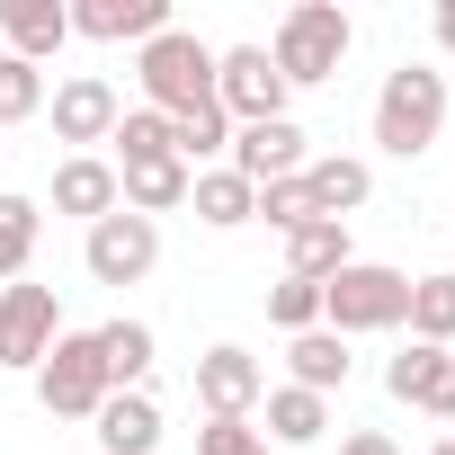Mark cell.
<instances>
[{
	"label": "cell",
	"mask_w": 455,
	"mask_h": 455,
	"mask_svg": "<svg viewBox=\"0 0 455 455\" xmlns=\"http://www.w3.org/2000/svg\"><path fill=\"white\" fill-rule=\"evenodd\" d=\"M0 54H19V63H54L63 45H72V0H0Z\"/></svg>",
	"instance_id": "4fadbf2b"
},
{
	"label": "cell",
	"mask_w": 455,
	"mask_h": 455,
	"mask_svg": "<svg viewBox=\"0 0 455 455\" xmlns=\"http://www.w3.org/2000/svg\"><path fill=\"white\" fill-rule=\"evenodd\" d=\"M116 116H125V99H116L99 72H72V81H54V143L90 152V143H108V134H116Z\"/></svg>",
	"instance_id": "8fae6325"
},
{
	"label": "cell",
	"mask_w": 455,
	"mask_h": 455,
	"mask_svg": "<svg viewBox=\"0 0 455 455\" xmlns=\"http://www.w3.org/2000/svg\"><path fill=\"white\" fill-rule=\"evenodd\" d=\"M286 366H295V384H304V393H322V402H331V393H348V375H357V357H348V339H339V331H295V339H286Z\"/></svg>",
	"instance_id": "d6986e66"
},
{
	"label": "cell",
	"mask_w": 455,
	"mask_h": 455,
	"mask_svg": "<svg viewBox=\"0 0 455 455\" xmlns=\"http://www.w3.org/2000/svg\"><path fill=\"white\" fill-rule=\"evenodd\" d=\"M339 455H402V446H393L384 428H348V437H339Z\"/></svg>",
	"instance_id": "1f68e13d"
},
{
	"label": "cell",
	"mask_w": 455,
	"mask_h": 455,
	"mask_svg": "<svg viewBox=\"0 0 455 455\" xmlns=\"http://www.w3.org/2000/svg\"><path fill=\"white\" fill-rule=\"evenodd\" d=\"M90 428H99L108 455H152V446H161V402H152V393H108Z\"/></svg>",
	"instance_id": "ffe728a7"
},
{
	"label": "cell",
	"mask_w": 455,
	"mask_h": 455,
	"mask_svg": "<svg viewBox=\"0 0 455 455\" xmlns=\"http://www.w3.org/2000/svg\"><path fill=\"white\" fill-rule=\"evenodd\" d=\"M36 233H45V205H36V196H19V188H0V286H19V277H28Z\"/></svg>",
	"instance_id": "d4e9b609"
},
{
	"label": "cell",
	"mask_w": 455,
	"mask_h": 455,
	"mask_svg": "<svg viewBox=\"0 0 455 455\" xmlns=\"http://www.w3.org/2000/svg\"><path fill=\"white\" fill-rule=\"evenodd\" d=\"M437 45L455 54V0H437Z\"/></svg>",
	"instance_id": "d6a6232c"
},
{
	"label": "cell",
	"mask_w": 455,
	"mask_h": 455,
	"mask_svg": "<svg viewBox=\"0 0 455 455\" xmlns=\"http://www.w3.org/2000/svg\"><path fill=\"white\" fill-rule=\"evenodd\" d=\"M348 45H357V28H348L339 0H295L277 19V36H268V63H277L286 90H322V81H339Z\"/></svg>",
	"instance_id": "6da1fadb"
},
{
	"label": "cell",
	"mask_w": 455,
	"mask_h": 455,
	"mask_svg": "<svg viewBox=\"0 0 455 455\" xmlns=\"http://www.w3.org/2000/svg\"><path fill=\"white\" fill-rule=\"evenodd\" d=\"M54 214H81V223L116 214V161H108V152H72V161H54Z\"/></svg>",
	"instance_id": "e0dca14e"
},
{
	"label": "cell",
	"mask_w": 455,
	"mask_h": 455,
	"mask_svg": "<svg viewBox=\"0 0 455 455\" xmlns=\"http://www.w3.org/2000/svg\"><path fill=\"white\" fill-rule=\"evenodd\" d=\"M134 81H143L152 116H188V108L214 99V45L196 28H161L152 45H134Z\"/></svg>",
	"instance_id": "7a4b0ae2"
},
{
	"label": "cell",
	"mask_w": 455,
	"mask_h": 455,
	"mask_svg": "<svg viewBox=\"0 0 455 455\" xmlns=\"http://www.w3.org/2000/svg\"><path fill=\"white\" fill-rule=\"evenodd\" d=\"M28 116H45V72L0 54V125H28Z\"/></svg>",
	"instance_id": "83f0119b"
},
{
	"label": "cell",
	"mask_w": 455,
	"mask_h": 455,
	"mask_svg": "<svg viewBox=\"0 0 455 455\" xmlns=\"http://www.w3.org/2000/svg\"><path fill=\"white\" fill-rule=\"evenodd\" d=\"M402 331H411L419 348H455V277H446V268L411 277V313H402Z\"/></svg>",
	"instance_id": "cb8c5ba5"
},
{
	"label": "cell",
	"mask_w": 455,
	"mask_h": 455,
	"mask_svg": "<svg viewBox=\"0 0 455 455\" xmlns=\"http://www.w3.org/2000/svg\"><path fill=\"white\" fill-rule=\"evenodd\" d=\"M304 196H313L322 223H348V214L375 196V170H366L357 152H313V161H304Z\"/></svg>",
	"instance_id": "9a60e30c"
},
{
	"label": "cell",
	"mask_w": 455,
	"mask_h": 455,
	"mask_svg": "<svg viewBox=\"0 0 455 455\" xmlns=\"http://www.w3.org/2000/svg\"><path fill=\"white\" fill-rule=\"evenodd\" d=\"M428 455H455V437H437V446H428Z\"/></svg>",
	"instance_id": "836d02e7"
},
{
	"label": "cell",
	"mask_w": 455,
	"mask_h": 455,
	"mask_svg": "<svg viewBox=\"0 0 455 455\" xmlns=\"http://www.w3.org/2000/svg\"><path fill=\"white\" fill-rule=\"evenodd\" d=\"M259 223H268V233H304V223H313L304 179H268V188H259Z\"/></svg>",
	"instance_id": "f546056e"
},
{
	"label": "cell",
	"mask_w": 455,
	"mask_h": 455,
	"mask_svg": "<svg viewBox=\"0 0 455 455\" xmlns=\"http://www.w3.org/2000/svg\"><path fill=\"white\" fill-rule=\"evenodd\" d=\"M54 339H63V304H54V286H28V277L0 286V366L36 375Z\"/></svg>",
	"instance_id": "ba28073f"
},
{
	"label": "cell",
	"mask_w": 455,
	"mask_h": 455,
	"mask_svg": "<svg viewBox=\"0 0 455 455\" xmlns=\"http://www.w3.org/2000/svg\"><path fill=\"white\" fill-rule=\"evenodd\" d=\"M36 402H45L54 419H99V402H108V366H99V339H90V331H63V339L45 348V366H36Z\"/></svg>",
	"instance_id": "5b68a950"
},
{
	"label": "cell",
	"mask_w": 455,
	"mask_h": 455,
	"mask_svg": "<svg viewBox=\"0 0 455 455\" xmlns=\"http://www.w3.org/2000/svg\"><path fill=\"white\" fill-rule=\"evenodd\" d=\"M170 152L196 170V161H214V152H233V116H223L214 99L205 108H188V116H170Z\"/></svg>",
	"instance_id": "484cf974"
},
{
	"label": "cell",
	"mask_w": 455,
	"mask_h": 455,
	"mask_svg": "<svg viewBox=\"0 0 455 455\" xmlns=\"http://www.w3.org/2000/svg\"><path fill=\"white\" fill-rule=\"evenodd\" d=\"M188 205H196V223H214V233H242V223H259V188L251 179H233V170H196V188H188Z\"/></svg>",
	"instance_id": "44dd1931"
},
{
	"label": "cell",
	"mask_w": 455,
	"mask_h": 455,
	"mask_svg": "<svg viewBox=\"0 0 455 455\" xmlns=\"http://www.w3.org/2000/svg\"><path fill=\"white\" fill-rule=\"evenodd\" d=\"M170 28V0H72V36L90 45H152Z\"/></svg>",
	"instance_id": "5bb4252c"
},
{
	"label": "cell",
	"mask_w": 455,
	"mask_h": 455,
	"mask_svg": "<svg viewBox=\"0 0 455 455\" xmlns=\"http://www.w3.org/2000/svg\"><path fill=\"white\" fill-rule=\"evenodd\" d=\"M304 161H313V134H304L295 116L233 125V152H223V170H233V179H251V188H268V179H304Z\"/></svg>",
	"instance_id": "9c48e42d"
},
{
	"label": "cell",
	"mask_w": 455,
	"mask_h": 455,
	"mask_svg": "<svg viewBox=\"0 0 455 455\" xmlns=\"http://www.w3.org/2000/svg\"><path fill=\"white\" fill-rule=\"evenodd\" d=\"M402 313H411V277L384 268V259H348V268L322 286V331H339V339H357V331H402Z\"/></svg>",
	"instance_id": "277c9868"
},
{
	"label": "cell",
	"mask_w": 455,
	"mask_h": 455,
	"mask_svg": "<svg viewBox=\"0 0 455 455\" xmlns=\"http://www.w3.org/2000/svg\"><path fill=\"white\" fill-rule=\"evenodd\" d=\"M268 322H277L286 339H295V331H322V286H313V277H277V286H268Z\"/></svg>",
	"instance_id": "f1b7e54d"
},
{
	"label": "cell",
	"mask_w": 455,
	"mask_h": 455,
	"mask_svg": "<svg viewBox=\"0 0 455 455\" xmlns=\"http://www.w3.org/2000/svg\"><path fill=\"white\" fill-rule=\"evenodd\" d=\"M99 339V366H108V393H152V357H161V339H152V322H99L90 331Z\"/></svg>",
	"instance_id": "2e32d148"
},
{
	"label": "cell",
	"mask_w": 455,
	"mask_h": 455,
	"mask_svg": "<svg viewBox=\"0 0 455 455\" xmlns=\"http://www.w3.org/2000/svg\"><path fill=\"white\" fill-rule=\"evenodd\" d=\"M384 393L393 402H411V411H428V419H455V348H402L393 366H384Z\"/></svg>",
	"instance_id": "7c38bea8"
},
{
	"label": "cell",
	"mask_w": 455,
	"mask_h": 455,
	"mask_svg": "<svg viewBox=\"0 0 455 455\" xmlns=\"http://www.w3.org/2000/svg\"><path fill=\"white\" fill-rule=\"evenodd\" d=\"M357 251H348V223H304V233H286V277H313V286H331L339 268H348Z\"/></svg>",
	"instance_id": "603a6c76"
},
{
	"label": "cell",
	"mask_w": 455,
	"mask_h": 455,
	"mask_svg": "<svg viewBox=\"0 0 455 455\" xmlns=\"http://www.w3.org/2000/svg\"><path fill=\"white\" fill-rule=\"evenodd\" d=\"M81 268L99 277V286H143L152 268H161V223H143V214H99L90 223V242H81Z\"/></svg>",
	"instance_id": "52a82bcc"
},
{
	"label": "cell",
	"mask_w": 455,
	"mask_h": 455,
	"mask_svg": "<svg viewBox=\"0 0 455 455\" xmlns=\"http://www.w3.org/2000/svg\"><path fill=\"white\" fill-rule=\"evenodd\" d=\"M196 455H277V446H268L251 419H205V428H196Z\"/></svg>",
	"instance_id": "4dcf8cb0"
},
{
	"label": "cell",
	"mask_w": 455,
	"mask_h": 455,
	"mask_svg": "<svg viewBox=\"0 0 455 455\" xmlns=\"http://www.w3.org/2000/svg\"><path fill=\"white\" fill-rule=\"evenodd\" d=\"M108 143H116V170H143V161H179V152H170V116H152V108H125Z\"/></svg>",
	"instance_id": "4316f807"
},
{
	"label": "cell",
	"mask_w": 455,
	"mask_h": 455,
	"mask_svg": "<svg viewBox=\"0 0 455 455\" xmlns=\"http://www.w3.org/2000/svg\"><path fill=\"white\" fill-rule=\"evenodd\" d=\"M188 188H196V170H188V161H143V170H116V205H125V214H143V223L179 214V205H188Z\"/></svg>",
	"instance_id": "ac0fdd59"
},
{
	"label": "cell",
	"mask_w": 455,
	"mask_h": 455,
	"mask_svg": "<svg viewBox=\"0 0 455 455\" xmlns=\"http://www.w3.org/2000/svg\"><path fill=\"white\" fill-rule=\"evenodd\" d=\"M286 81H277V63H268V45H223L214 54V108L233 116V125H268V116H286Z\"/></svg>",
	"instance_id": "8992f818"
},
{
	"label": "cell",
	"mask_w": 455,
	"mask_h": 455,
	"mask_svg": "<svg viewBox=\"0 0 455 455\" xmlns=\"http://www.w3.org/2000/svg\"><path fill=\"white\" fill-rule=\"evenodd\" d=\"M259 411H268V428H259L268 446H322V437H331V402L304 393V384H277Z\"/></svg>",
	"instance_id": "7402d4cb"
},
{
	"label": "cell",
	"mask_w": 455,
	"mask_h": 455,
	"mask_svg": "<svg viewBox=\"0 0 455 455\" xmlns=\"http://www.w3.org/2000/svg\"><path fill=\"white\" fill-rule=\"evenodd\" d=\"M196 402H205V419H251L259 402H268V366L251 357V348H205L196 357Z\"/></svg>",
	"instance_id": "30bf717a"
},
{
	"label": "cell",
	"mask_w": 455,
	"mask_h": 455,
	"mask_svg": "<svg viewBox=\"0 0 455 455\" xmlns=\"http://www.w3.org/2000/svg\"><path fill=\"white\" fill-rule=\"evenodd\" d=\"M437 134H446V72H437V63L384 72V90H375V143H384L393 161H419Z\"/></svg>",
	"instance_id": "3957f363"
}]
</instances>
